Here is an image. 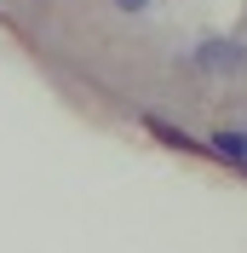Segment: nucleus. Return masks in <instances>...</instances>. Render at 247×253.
Segmentation results:
<instances>
[{
    "label": "nucleus",
    "mask_w": 247,
    "mask_h": 253,
    "mask_svg": "<svg viewBox=\"0 0 247 253\" xmlns=\"http://www.w3.org/2000/svg\"><path fill=\"white\" fill-rule=\"evenodd\" d=\"M150 132H155L161 144H172V150H201V144L190 138V132H178V126H167V121H150Z\"/></svg>",
    "instance_id": "nucleus-3"
},
{
    "label": "nucleus",
    "mask_w": 247,
    "mask_h": 253,
    "mask_svg": "<svg viewBox=\"0 0 247 253\" xmlns=\"http://www.w3.org/2000/svg\"><path fill=\"white\" fill-rule=\"evenodd\" d=\"M115 6H121V12H144V6H150V0H115Z\"/></svg>",
    "instance_id": "nucleus-4"
},
{
    "label": "nucleus",
    "mask_w": 247,
    "mask_h": 253,
    "mask_svg": "<svg viewBox=\"0 0 247 253\" xmlns=\"http://www.w3.org/2000/svg\"><path fill=\"white\" fill-rule=\"evenodd\" d=\"M196 63L207 69V75H242V69H247V46H242V41H201Z\"/></svg>",
    "instance_id": "nucleus-1"
},
{
    "label": "nucleus",
    "mask_w": 247,
    "mask_h": 253,
    "mask_svg": "<svg viewBox=\"0 0 247 253\" xmlns=\"http://www.w3.org/2000/svg\"><path fill=\"white\" fill-rule=\"evenodd\" d=\"M213 156H224V161H236V167H247V132H213V144H207Z\"/></svg>",
    "instance_id": "nucleus-2"
}]
</instances>
